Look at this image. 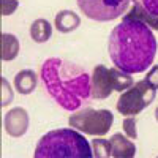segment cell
Masks as SVG:
<instances>
[{
	"instance_id": "obj_1",
	"label": "cell",
	"mask_w": 158,
	"mask_h": 158,
	"mask_svg": "<svg viewBox=\"0 0 158 158\" xmlns=\"http://www.w3.org/2000/svg\"><path fill=\"white\" fill-rule=\"evenodd\" d=\"M156 38L147 24L123 16L109 35L108 52L118 70L130 74L146 71L156 54Z\"/></svg>"
},
{
	"instance_id": "obj_2",
	"label": "cell",
	"mask_w": 158,
	"mask_h": 158,
	"mask_svg": "<svg viewBox=\"0 0 158 158\" xmlns=\"http://www.w3.org/2000/svg\"><path fill=\"white\" fill-rule=\"evenodd\" d=\"M46 94L65 111L74 112L92 98V76L79 65L59 57L46 59L40 68Z\"/></svg>"
},
{
	"instance_id": "obj_3",
	"label": "cell",
	"mask_w": 158,
	"mask_h": 158,
	"mask_svg": "<svg viewBox=\"0 0 158 158\" xmlns=\"http://www.w3.org/2000/svg\"><path fill=\"white\" fill-rule=\"evenodd\" d=\"M35 158H92L89 141L74 128H60L46 133L38 141Z\"/></svg>"
},
{
	"instance_id": "obj_4",
	"label": "cell",
	"mask_w": 158,
	"mask_h": 158,
	"mask_svg": "<svg viewBox=\"0 0 158 158\" xmlns=\"http://www.w3.org/2000/svg\"><path fill=\"white\" fill-rule=\"evenodd\" d=\"M114 123V114L108 109L85 108L77 111L68 118V125L89 136H104Z\"/></svg>"
},
{
	"instance_id": "obj_5",
	"label": "cell",
	"mask_w": 158,
	"mask_h": 158,
	"mask_svg": "<svg viewBox=\"0 0 158 158\" xmlns=\"http://www.w3.org/2000/svg\"><path fill=\"white\" fill-rule=\"evenodd\" d=\"M156 89H153L146 79L138 81L130 89L122 92L117 100L115 108L122 115H136L153 103Z\"/></svg>"
},
{
	"instance_id": "obj_6",
	"label": "cell",
	"mask_w": 158,
	"mask_h": 158,
	"mask_svg": "<svg viewBox=\"0 0 158 158\" xmlns=\"http://www.w3.org/2000/svg\"><path fill=\"white\" fill-rule=\"evenodd\" d=\"M84 15L98 22H108L120 18L128 10L131 0H76Z\"/></svg>"
},
{
	"instance_id": "obj_7",
	"label": "cell",
	"mask_w": 158,
	"mask_h": 158,
	"mask_svg": "<svg viewBox=\"0 0 158 158\" xmlns=\"http://www.w3.org/2000/svg\"><path fill=\"white\" fill-rule=\"evenodd\" d=\"M30 123V117L29 112L24 108H13L5 114L3 118V127L5 131L11 138H21L27 133Z\"/></svg>"
},
{
	"instance_id": "obj_8",
	"label": "cell",
	"mask_w": 158,
	"mask_h": 158,
	"mask_svg": "<svg viewBox=\"0 0 158 158\" xmlns=\"http://www.w3.org/2000/svg\"><path fill=\"white\" fill-rule=\"evenodd\" d=\"M112 84L109 79V68L98 65L92 73V97L95 100H106L112 94Z\"/></svg>"
},
{
	"instance_id": "obj_9",
	"label": "cell",
	"mask_w": 158,
	"mask_h": 158,
	"mask_svg": "<svg viewBox=\"0 0 158 158\" xmlns=\"http://www.w3.org/2000/svg\"><path fill=\"white\" fill-rule=\"evenodd\" d=\"M109 142H111V156L114 158H133L136 155L135 142L127 139L122 133L112 135Z\"/></svg>"
},
{
	"instance_id": "obj_10",
	"label": "cell",
	"mask_w": 158,
	"mask_h": 158,
	"mask_svg": "<svg viewBox=\"0 0 158 158\" xmlns=\"http://www.w3.org/2000/svg\"><path fill=\"white\" fill-rule=\"evenodd\" d=\"M54 25L60 33H70L81 25V18L71 10H63L56 15Z\"/></svg>"
},
{
	"instance_id": "obj_11",
	"label": "cell",
	"mask_w": 158,
	"mask_h": 158,
	"mask_svg": "<svg viewBox=\"0 0 158 158\" xmlns=\"http://www.w3.org/2000/svg\"><path fill=\"white\" fill-rule=\"evenodd\" d=\"M38 82V74L32 70H22L15 76V89L21 95H30Z\"/></svg>"
},
{
	"instance_id": "obj_12",
	"label": "cell",
	"mask_w": 158,
	"mask_h": 158,
	"mask_svg": "<svg viewBox=\"0 0 158 158\" xmlns=\"http://www.w3.org/2000/svg\"><path fill=\"white\" fill-rule=\"evenodd\" d=\"M19 41L13 33H2V51L0 57L3 62H11L19 56Z\"/></svg>"
},
{
	"instance_id": "obj_13",
	"label": "cell",
	"mask_w": 158,
	"mask_h": 158,
	"mask_svg": "<svg viewBox=\"0 0 158 158\" xmlns=\"http://www.w3.org/2000/svg\"><path fill=\"white\" fill-rule=\"evenodd\" d=\"M52 36V25L46 19H36L30 25V38L35 43H46Z\"/></svg>"
},
{
	"instance_id": "obj_14",
	"label": "cell",
	"mask_w": 158,
	"mask_h": 158,
	"mask_svg": "<svg viewBox=\"0 0 158 158\" xmlns=\"http://www.w3.org/2000/svg\"><path fill=\"white\" fill-rule=\"evenodd\" d=\"M109 79H111L112 89L115 92H120V94L135 84V81H133V77L130 76V73H127L123 70H118L117 67L109 70Z\"/></svg>"
},
{
	"instance_id": "obj_15",
	"label": "cell",
	"mask_w": 158,
	"mask_h": 158,
	"mask_svg": "<svg viewBox=\"0 0 158 158\" xmlns=\"http://www.w3.org/2000/svg\"><path fill=\"white\" fill-rule=\"evenodd\" d=\"M125 16H127V18H131V19H138V21H141V22H144V24H147L152 30H158V16L150 15L149 11L142 10V8L138 6V5L131 6V10L127 13Z\"/></svg>"
},
{
	"instance_id": "obj_16",
	"label": "cell",
	"mask_w": 158,
	"mask_h": 158,
	"mask_svg": "<svg viewBox=\"0 0 158 158\" xmlns=\"http://www.w3.org/2000/svg\"><path fill=\"white\" fill-rule=\"evenodd\" d=\"M92 150H94L95 158H108L111 156V142L109 139H101L97 136V139L92 141Z\"/></svg>"
},
{
	"instance_id": "obj_17",
	"label": "cell",
	"mask_w": 158,
	"mask_h": 158,
	"mask_svg": "<svg viewBox=\"0 0 158 158\" xmlns=\"http://www.w3.org/2000/svg\"><path fill=\"white\" fill-rule=\"evenodd\" d=\"M122 127H123V133L130 139H138V128H136V118H135V115H128L123 120Z\"/></svg>"
},
{
	"instance_id": "obj_18",
	"label": "cell",
	"mask_w": 158,
	"mask_h": 158,
	"mask_svg": "<svg viewBox=\"0 0 158 158\" xmlns=\"http://www.w3.org/2000/svg\"><path fill=\"white\" fill-rule=\"evenodd\" d=\"M0 82H2V101H0V104L5 108V106H8V104L13 101L15 94H13V89H11V85L8 84V81L5 77L0 79Z\"/></svg>"
},
{
	"instance_id": "obj_19",
	"label": "cell",
	"mask_w": 158,
	"mask_h": 158,
	"mask_svg": "<svg viewBox=\"0 0 158 158\" xmlns=\"http://www.w3.org/2000/svg\"><path fill=\"white\" fill-rule=\"evenodd\" d=\"M135 5L141 6L142 10L149 11L150 15L158 16V0H133Z\"/></svg>"
},
{
	"instance_id": "obj_20",
	"label": "cell",
	"mask_w": 158,
	"mask_h": 158,
	"mask_svg": "<svg viewBox=\"0 0 158 158\" xmlns=\"http://www.w3.org/2000/svg\"><path fill=\"white\" fill-rule=\"evenodd\" d=\"M19 6L18 0H0V11L3 16H11Z\"/></svg>"
},
{
	"instance_id": "obj_21",
	"label": "cell",
	"mask_w": 158,
	"mask_h": 158,
	"mask_svg": "<svg viewBox=\"0 0 158 158\" xmlns=\"http://www.w3.org/2000/svg\"><path fill=\"white\" fill-rule=\"evenodd\" d=\"M146 81L153 87V89H158V65H153V67L149 70L147 76H146Z\"/></svg>"
},
{
	"instance_id": "obj_22",
	"label": "cell",
	"mask_w": 158,
	"mask_h": 158,
	"mask_svg": "<svg viewBox=\"0 0 158 158\" xmlns=\"http://www.w3.org/2000/svg\"><path fill=\"white\" fill-rule=\"evenodd\" d=\"M155 118H156V122H158V106H156V109H155Z\"/></svg>"
}]
</instances>
